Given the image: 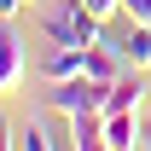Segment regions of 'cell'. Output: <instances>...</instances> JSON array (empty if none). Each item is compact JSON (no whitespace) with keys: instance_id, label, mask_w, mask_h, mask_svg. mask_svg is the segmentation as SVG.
<instances>
[{"instance_id":"8992f818","label":"cell","mask_w":151,"mask_h":151,"mask_svg":"<svg viewBox=\"0 0 151 151\" xmlns=\"http://www.w3.org/2000/svg\"><path fill=\"white\" fill-rule=\"evenodd\" d=\"M105 145L111 151L139 145V111H105Z\"/></svg>"},{"instance_id":"7a4b0ae2","label":"cell","mask_w":151,"mask_h":151,"mask_svg":"<svg viewBox=\"0 0 151 151\" xmlns=\"http://www.w3.org/2000/svg\"><path fill=\"white\" fill-rule=\"evenodd\" d=\"M105 81H93V76H70V81H52V93H47V105H52L58 116H105Z\"/></svg>"},{"instance_id":"6da1fadb","label":"cell","mask_w":151,"mask_h":151,"mask_svg":"<svg viewBox=\"0 0 151 151\" xmlns=\"http://www.w3.org/2000/svg\"><path fill=\"white\" fill-rule=\"evenodd\" d=\"M47 41H58V47H93V41H105V18L87 12L81 0H64L47 18Z\"/></svg>"},{"instance_id":"52a82bcc","label":"cell","mask_w":151,"mask_h":151,"mask_svg":"<svg viewBox=\"0 0 151 151\" xmlns=\"http://www.w3.org/2000/svg\"><path fill=\"white\" fill-rule=\"evenodd\" d=\"M70 145L76 151H99L105 145V116H70Z\"/></svg>"},{"instance_id":"277c9868","label":"cell","mask_w":151,"mask_h":151,"mask_svg":"<svg viewBox=\"0 0 151 151\" xmlns=\"http://www.w3.org/2000/svg\"><path fill=\"white\" fill-rule=\"evenodd\" d=\"M23 76H29V58H23V41L0 23V93H12Z\"/></svg>"},{"instance_id":"30bf717a","label":"cell","mask_w":151,"mask_h":151,"mask_svg":"<svg viewBox=\"0 0 151 151\" xmlns=\"http://www.w3.org/2000/svg\"><path fill=\"white\" fill-rule=\"evenodd\" d=\"M122 18L128 23H151V0H122Z\"/></svg>"},{"instance_id":"4fadbf2b","label":"cell","mask_w":151,"mask_h":151,"mask_svg":"<svg viewBox=\"0 0 151 151\" xmlns=\"http://www.w3.org/2000/svg\"><path fill=\"white\" fill-rule=\"evenodd\" d=\"M6 134H12V128H6V122H0V145H6Z\"/></svg>"},{"instance_id":"7c38bea8","label":"cell","mask_w":151,"mask_h":151,"mask_svg":"<svg viewBox=\"0 0 151 151\" xmlns=\"http://www.w3.org/2000/svg\"><path fill=\"white\" fill-rule=\"evenodd\" d=\"M23 6H29V0H0V23H12V18L23 12Z\"/></svg>"},{"instance_id":"9c48e42d","label":"cell","mask_w":151,"mask_h":151,"mask_svg":"<svg viewBox=\"0 0 151 151\" xmlns=\"http://www.w3.org/2000/svg\"><path fill=\"white\" fill-rule=\"evenodd\" d=\"M6 145H12V151H47V145H58V139H47L41 128H12Z\"/></svg>"},{"instance_id":"3957f363","label":"cell","mask_w":151,"mask_h":151,"mask_svg":"<svg viewBox=\"0 0 151 151\" xmlns=\"http://www.w3.org/2000/svg\"><path fill=\"white\" fill-rule=\"evenodd\" d=\"M41 76H47V81H70V76H87V47H47V52H41V64H35Z\"/></svg>"},{"instance_id":"8fae6325","label":"cell","mask_w":151,"mask_h":151,"mask_svg":"<svg viewBox=\"0 0 151 151\" xmlns=\"http://www.w3.org/2000/svg\"><path fill=\"white\" fill-rule=\"evenodd\" d=\"M81 6H87V12H99V18H105V23H111L116 12H122V0H81Z\"/></svg>"},{"instance_id":"ba28073f","label":"cell","mask_w":151,"mask_h":151,"mask_svg":"<svg viewBox=\"0 0 151 151\" xmlns=\"http://www.w3.org/2000/svg\"><path fill=\"white\" fill-rule=\"evenodd\" d=\"M116 47H122V58H128L134 70H145V64H151V23H134Z\"/></svg>"},{"instance_id":"5b68a950","label":"cell","mask_w":151,"mask_h":151,"mask_svg":"<svg viewBox=\"0 0 151 151\" xmlns=\"http://www.w3.org/2000/svg\"><path fill=\"white\" fill-rule=\"evenodd\" d=\"M139 105H145V81H139V70H122L105 93V111H139Z\"/></svg>"}]
</instances>
